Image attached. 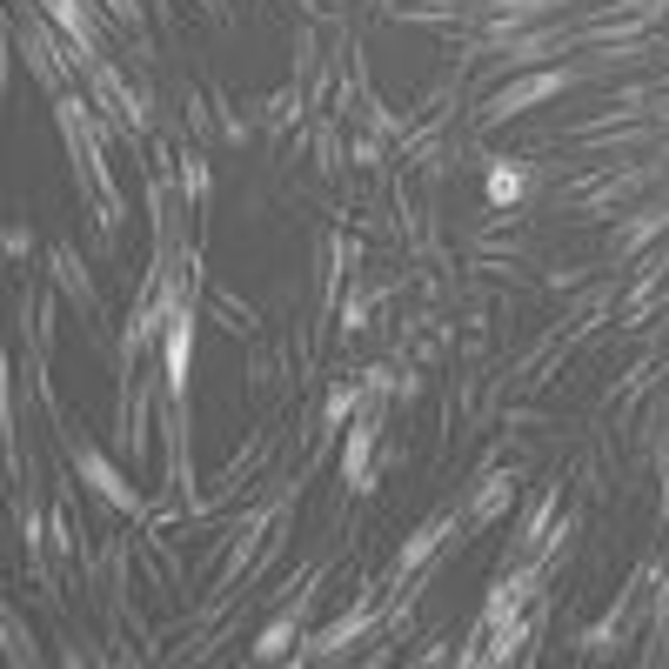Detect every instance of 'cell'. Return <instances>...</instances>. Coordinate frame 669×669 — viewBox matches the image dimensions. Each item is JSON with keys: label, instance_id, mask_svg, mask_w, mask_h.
<instances>
[{"label": "cell", "instance_id": "cell-1", "mask_svg": "<svg viewBox=\"0 0 669 669\" xmlns=\"http://www.w3.org/2000/svg\"><path fill=\"white\" fill-rule=\"evenodd\" d=\"M74 469H81V475H88V482H94V488H101V496H107V502H114V509H135V488H127V482H121V475L107 469V462H101V456H94V449H74Z\"/></svg>", "mask_w": 669, "mask_h": 669}, {"label": "cell", "instance_id": "cell-2", "mask_svg": "<svg viewBox=\"0 0 669 669\" xmlns=\"http://www.w3.org/2000/svg\"><path fill=\"white\" fill-rule=\"evenodd\" d=\"M556 88H563V74H542V81H522V88H509V94H502V101H496V114H516V107H522V101H542V94H556Z\"/></svg>", "mask_w": 669, "mask_h": 669}, {"label": "cell", "instance_id": "cell-3", "mask_svg": "<svg viewBox=\"0 0 669 669\" xmlns=\"http://www.w3.org/2000/svg\"><path fill=\"white\" fill-rule=\"evenodd\" d=\"M488 195H496V201H516L522 195V167H496V174H488Z\"/></svg>", "mask_w": 669, "mask_h": 669}, {"label": "cell", "instance_id": "cell-4", "mask_svg": "<svg viewBox=\"0 0 669 669\" xmlns=\"http://www.w3.org/2000/svg\"><path fill=\"white\" fill-rule=\"evenodd\" d=\"M107 7H121V14H127V7H135V0H107Z\"/></svg>", "mask_w": 669, "mask_h": 669}]
</instances>
